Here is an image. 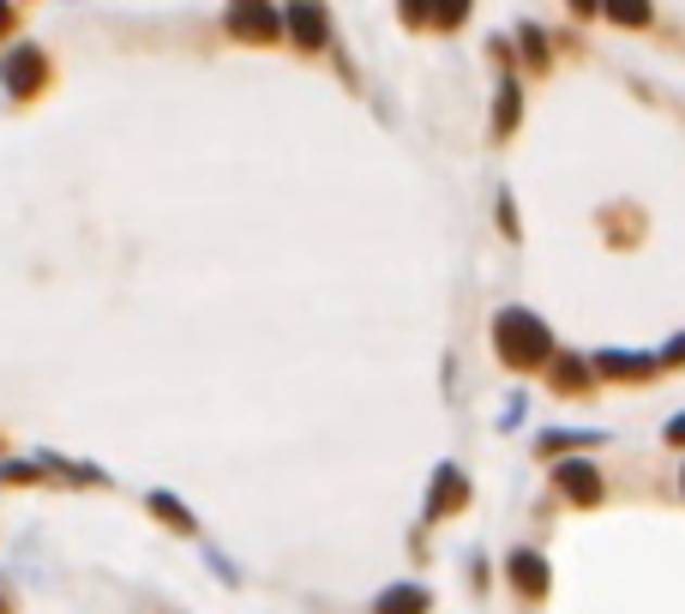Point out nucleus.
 <instances>
[{
	"mask_svg": "<svg viewBox=\"0 0 685 614\" xmlns=\"http://www.w3.org/2000/svg\"><path fill=\"white\" fill-rule=\"evenodd\" d=\"M7 30H18V7L13 0H0V37H7Z\"/></svg>",
	"mask_w": 685,
	"mask_h": 614,
	"instance_id": "18",
	"label": "nucleus"
},
{
	"mask_svg": "<svg viewBox=\"0 0 685 614\" xmlns=\"http://www.w3.org/2000/svg\"><path fill=\"white\" fill-rule=\"evenodd\" d=\"M469 500V476L457 471V464H440L433 471V494H427V518H445V512H457Z\"/></svg>",
	"mask_w": 685,
	"mask_h": 614,
	"instance_id": "5",
	"label": "nucleus"
},
{
	"mask_svg": "<svg viewBox=\"0 0 685 614\" xmlns=\"http://www.w3.org/2000/svg\"><path fill=\"white\" fill-rule=\"evenodd\" d=\"M49 49L42 42H13V49L0 54V91H7V103H30V97L49 91Z\"/></svg>",
	"mask_w": 685,
	"mask_h": 614,
	"instance_id": "2",
	"label": "nucleus"
},
{
	"mask_svg": "<svg viewBox=\"0 0 685 614\" xmlns=\"http://www.w3.org/2000/svg\"><path fill=\"white\" fill-rule=\"evenodd\" d=\"M505 578H511V590L518 597H547V561L535 549H518L511 561H505Z\"/></svg>",
	"mask_w": 685,
	"mask_h": 614,
	"instance_id": "6",
	"label": "nucleus"
},
{
	"mask_svg": "<svg viewBox=\"0 0 685 614\" xmlns=\"http://www.w3.org/2000/svg\"><path fill=\"white\" fill-rule=\"evenodd\" d=\"M397 7H403L409 25H427V18H433V0H397Z\"/></svg>",
	"mask_w": 685,
	"mask_h": 614,
	"instance_id": "17",
	"label": "nucleus"
},
{
	"mask_svg": "<svg viewBox=\"0 0 685 614\" xmlns=\"http://www.w3.org/2000/svg\"><path fill=\"white\" fill-rule=\"evenodd\" d=\"M668 440H673V446H685V416H673V422H668Z\"/></svg>",
	"mask_w": 685,
	"mask_h": 614,
	"instance_id": "19",
	"label": "nucleus"
},
{
	"mask_svg": "<svg viewBox=\"0 0 685 614\" xmlns=\"http://www.w3.org/2000/svg\"><path fill=\"white\" fill-rule=\"evenodd\" d=\"M42 458H0V488H42Z\"/></svg>",
	"mask_w": 685,
	"mask_h": 614,
	"instance_id": "10",
	"label": "nucleus"
},
{
	"mask_svg": "<svg viewBox=\"0 0 685 614\" xmlns=\"http://www.w3.org/2000/svg\"><path fill=\"white\" fill-rule=\"evenodd\" d=\"M283 37L295 42V49H307V54L331 49V18H325L319 0H289L283 7Z\"/></svg>",
	"mask_w": 685,
	"mask_h": 614,
	"instance_id": "4",
	"label": "nucleus"
},
{
	"mask_svg": "<svg viewBox=\"0 0 685 614\" xmlns=\"http://www.w3.org/2000/svg\"><path fill=\"white\" fill-rule=\"evenodd\" d=\"M144 512H151L156 524H168L175 536H199V518H193V506H181V500L168 494V488H151L144 494Z\"/></svg>",
	"mask_w": 685,
	"mask_h": 614,
	"instance_id": "7",
	"label": "nucleus"
},
{
	"mask_svg": "<svg viewBox=\"0 0 685 614\" xmlns=\"http://www.w3.org/2000/svg\"><path fill=\"white\" fill-rule=\"evenodd\" d=\"M493 343H499V355L511 367H535V362L554 355V331H547L530 308H499V319H493Z\"/></svg>",
	"mask_w": 685,
	"mask_h": 614,
	"instance_id": "1",
	"label": "nucleus"
},
{
	"mask_svg": "<svg viewBox=\"0 0 685 614\" xmlns=\"http://www.w3.org/2000/svg\"><path fill=\"white\" fill-rule=\"evenodd\" d=\"M571 7H578V13H595V0H571Z\"/></svg>",
	"mask_w": 685,
	"mask_h": 614,
	"instance_id": "20",
	"label": "nucleus"
},
{
	"mask_svg": "<svg viewBox=\"0 0 685 614\" xmlns=\"http://www.w3.org/2000/svg\"><path fill=\"white\" fill-rule=\"evenodd\" d=\"M601 7H608L613 25H644L649 18V0H601Z\"/></svg>",
	"mask_w": 685,
	"mask_h": 614,
	"instance_id": "13",
	"label": "nucleus"
},
{
	"mask_svg": "<svg viewBox=\"0 0 685 614\" xmlns=\"http://www.w3.org/2000/svg\"><path fill=\"white\" fill-rule=\"evenodd\" d=\"M229 37L234 42H277L283 37V13L271 0H229Z\"/></svg>",
	"mask_w": 685,
	"mask_h": 614,
	"instance_id": "3",
	"label": "nucleus"
},
{
	"mask_svg": "<svg viewBox=\"0 0 685 614\" xmlns=\"http://www.w3.org/2000/svg\"><path fill=\"white\" fill-rule=\"evenodd\" d=\"M523 54H530V66H547V42H542V30H523Z\"/></svg>",
	"mask_w": 685,
	"mask_h": 614,
	"instance_id": "16",
	"label": "nucleus"
},
{
	"mask_svg": "<svg viewBox=\"0 0 685 614\" xmlns=\"http://www.w3.org/2000/svg\"><path fill=\"white\" fill-rule=\"evenodd\" d=\"M518 127V85L505 79L499 85V103H493V133H511Z\"/></svg>",
	"mask_w": 685,
	"mask_h": 614,
	"instance_id": "12",
	"label": "nucleus"
},
{
	"mask_svg": "<svg viewBox=\"0 0 685 614\" xmlns=\"http://www.w3.org/2000/svg\"><path fill=\"white\" fill-rule=\"evenodd\" d=\"M464 18H469V0H433V25L452 30V25H464Z\"/></svg>",
	"mask_w": 685,
	"mask_h": 614,
	"instance_id": "14",
	"label": "nucleus"
},
{
	"mask_svg": "<svg viewBox=\"0 0 685 614\" xmlns=\"http://www.w3.org/2000/svg\"><path fill=\"white\" fill-rule=\"evenodd\" d=\"M373 614H427V590L421 585H391V590H379Z\"/></svg>",
	"mask_w": 685,
	"mask_h": 614,
	"instance_id": "9",
	"label": "nucleus"
},
{
	"mask_svg": "<svg viewBox=\"0 0 685 614\" xmlns=\"http://www.w3.org/2000/svg\"><path fill=\"white\" fill-rule=\"evenodd\" d=\"M649 367H656L649 355H613V350L595 355V374H613V379H644Z\"/></svg>",
	"mask_w": 685,
	"mask_h": 614,
	"instance_id": "11",
	"label": "nucleus"
},
{
	"mask_svg": "<svg viewBox=\"0 0 685 614\" xmlns=\"http://www.w3.org/2000/svg\"><path fill=\"white\" fill-rule=\"evenodd\" d=\"M554 483L566 488L571 500H595V494H601V471H595V464H559Z\"/></svg>",
	"mask_w": 685,
	"mask_h": 614,
	"instance_id": "8",
	"label": "nucleus"
},
{
	"mask_svg": "<svg viewBox=\"0 0 685 614\" xmlns=\"http://www.w3.org/2000/svg\"><path fill=\"white\" fill-rule=\"evenodd\" d=\"M0 452H7V440H0Z\"/></svg>",
	"mask_w": 685,
	"mask_h": 614,
	"instance_id": "21",
	"label": "nucleus"
},
{
	"mask_svg": "<svg viewBox=\"0 0 685 614\" xmlns=\"http://www.w3.org/2000/svg\"><path fill=\"white\" fill-rule=\"evenodd\" d=\"M583 379H589V367H583V362H571V355H559V362H554V386H566V392H571V386H583Z\"/></svg>",
	"mask_w": 685,
	"mask_h": 614,
	"instance_id": "15",
	"label": "nucleus"
}]
</instances>
